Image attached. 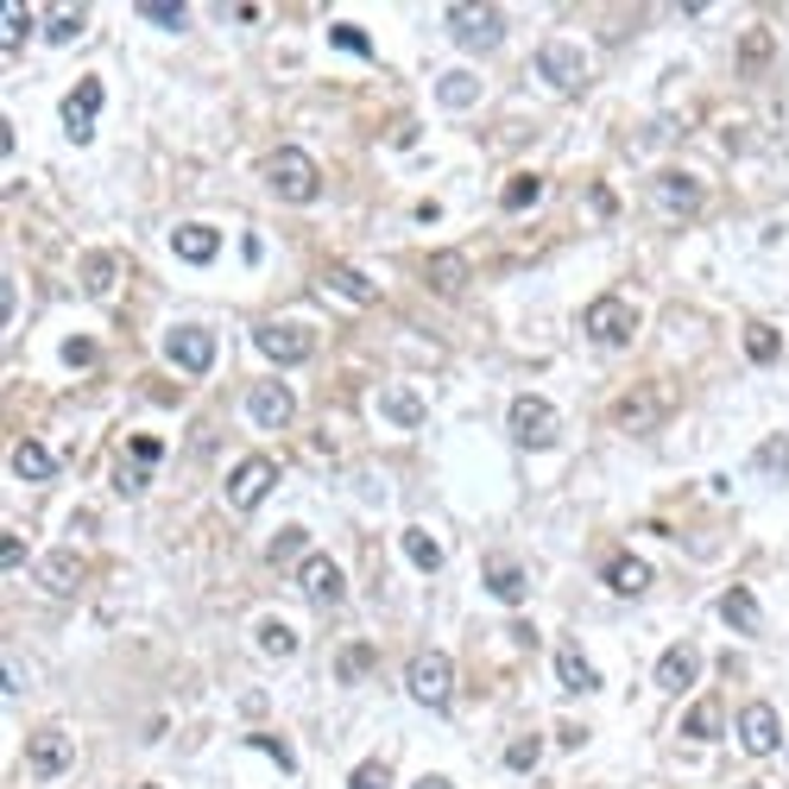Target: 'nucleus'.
Instances as JSON below:
<instances>
[{
    "mask_svg": "<svg viewBox=\"0 0 789 789\" xmlns=\"http://www.w3.org/2000/svg\"><path fill=\"white\" fill-rule=\"evenodd\" d=\"M266 183H272V197L291 202V209L316 202V190H322V178H316V158L303 152V146H278V152L266 158Z\"/></svg>",
    "mask_w": 789,
    "mask_h": 789,
    "instance_id": "obj_1",
    "label": "nucleus"
},
{
    "mask_svg": "<svg viewBox=\"0 0 789 789\" xmlns=\"http://www.w3.org/2000/svg\"><path fill=\"white\" fill-rule=\"evenodd\" d=\"M670 405H676V392L670 386H631L619 405H612V430H631V436H645V430H657L663 417H670Z\"/></svg>",
    "mask_w": 789,
    "mask_h": 789,
    "instance_id": "obj_2",
    "label": "nucleus"
},
{
    "mask_svg": "<svg viewBox=\"0 0 789 789\" xmlns=\"http://www.w3.org/2000/svg\"><path fill=\"white\" fill-rule=\"evenodd\" d=\"M405 689H411L417 708H449L455 695V663L442 651H417L411 670H405Z\"/></svg>",
    "mask_w": 789,
    "mask_h": 789,
    "instance_id": "obj_3",
    "label": "nucleus"
},
{
    "mask_svg": "<svg viewBox=\"0 0 789 789\" xmlns=\"http://www.w3.org/2000/svg\"><path fill=\"white\" fill-rule=\"evenodd\" d=\"M449 32L468 51H499L506 44V7H449Z\"/></svg>",
    "mask_w": 789,
    "mask_h": 789,
    "instance_id": "obj_4",
    "label": "nucleus"
},
{
    "mask_svg": "<svg viewBox=\"0 0 789 789\" xmlns=\"http://www.w3.org/2000/svg\"><path fill=\"white\" fill-rule=\"evenodd\" d=\"M512 436L525 442V449H556L562 417H556L550 398H512Z\"/></svg>",
    "mask_w": 789,
    "mask_h": 789,
    "instance_id": "obj_5",
    "label": "nucleus"
},
{
    "mask_svg": "<svg viewBox=\"0 0 789 789\" xmlns=\"http://www.w3.org/2000/svg\"><path fill=\"white\" fill-rule=\"evenodd\" d=\"M272 487H278V461L272 455H247V461L228 473V506H234V512H253Z\"/></svg>",
    "mask_w": 789,
    "mask_h": 789,
    "instance_id": "obj_6",
    "label": "nucleus"
},
{
    "mask_svg": "<svg viewBox=\"0 0 789 789\" xmlns=\"http://www.w3.org/2000/svg\"><path fill=\"white\" fill-rule=\"evenodd\" d=\"M588 336L600 341V348H626L631 336H638V310H631L626 297H600V303H588Z\"/></svg>",
    "mask_w": 789,
    "mask_h": 789,
    "instance_id": "obj_7",
    "label": "nucleus"
},
{
    "mask_svg": "<svg viewBox=\"0 0 789 789\" xmlns=\"http://www.w3.org/2000/svg\"><path fill=\"white\" fill-rule=\"evenodd\" d=\"M101 101H108V82L101 77H82L70 96H63V133L77 139V146H89L96 139V114H101Z\"/></svg>",
    "mask_w": 789,
    "mask_h": 789,
    "instance_id": "obj_8",
    "label": "nucleus"
},
{
    "mask_svg": "<svg viewBox=\"0 0 789 789\" xmlns=\"http://www.w3.org/2000/svg\"><path fill=\"white\" fill-rule=\"evenodd\" d=\"M164 360L183 367V373H209L216 367V329H197V322H183L164 336Z\"/></svg>",
    "mask_w": 789,
    "mask_h": 789,
    "instance_id": "obj_9",
    "label": "nucleus"
},
{
    "mask_svg": "<svg viewBox=\"0 0 789 789\" xmlns=\"http://www.w3.org/2000/svg\"><path fill=\"white\" fill-rule=\"evenodd\" d=\"M253 348L266 360H278V367H291V360H303L316 348V336L303 322H266V329H253Z\"/></svg>",
    "mask_w": 789,
    "mask_h": 789,
    "instance_id": "obj_10",
    "label": "nucleus"
},
{
    "mask_svg": "<svg viewBox=\"0 0 789 789\" xmlns=\"http://www.w3.org/2000/svg\"><path fill=\"white\" fill-rule=\"evenodd\" d=\"M26 765L39 770V777H63V770L77 765V746H70V732L39 727L32 739H26Z\"/></svg>",
    "mask_w": 789,
    "mask_h": 789,
    "instance_id": "obj_11",
    "label": "nucleus"
},
{
    "mask_svg": "<svg viewBox=\"0 0 789 789\" xmlns=\"http://www.w3.org/2000/svg\"><path fill=\"white\" fill-rule=\"evenodd\" d=\"M739 746H746L751 758H770V751L783 746V720H777L770 701H751V708L739 713Z\"/></svg>",
    "mask_w": 789,
    "mask_h": 789,
    "instance_id": "obj_12",
    "label": "nucleus"
},
{
    "mask_svg": "<svg viewBox=\"0 0 789 789\" xmlns=\"http://www.w3.org/2000/svg\"><path fill=\"white\" fill-rule=\"evenodd\" d=\"M537 77L556 82V89H581V77H588V58H581L575 44L550 39V44H537Z\"/></svg>",
    "mask_w": 789,
    "mask_h": 789,
    "instance_id": "obj_13",
    "label": "nucleus"
},
{
    "mask_svg": "<svg viewBox=\"0 0 789 789\" xmlns=\"http://www.w3.org/2000/svg\"><path fill=\"white\" fill-rule=\"evenodd\" d=\"M247 417H253L259 430H284V423L297 417V398L284 392L278 379H259L253 392H247Z\"/></svg>",
    "mask_w": 789,
    "mask_h": 789,
    "instance_id": "obj_14",
    "label": "nucleus"
},
{
    "mask_svg": "<svg viewBox=\"0 0 789 789\" xmlns=\"http://www.w3.org/2000/svg\"><path fill=\"white\" fill-rule=\"evenodd\" d=\"M297 588L310 593L316 607H336L341 593H348V581H341V569L329 562V556H303V569H297Z\"/></svg>",
    "mask_w": 789,
    "mask_h": 789,
    "instance_id": "obj_15",
    "label": "nucleus"
},
{
    "mask_svg": "<svg viewBox=\"0 0 789 789\" xmlns=\"http://www.w3.org/2000/svg\"><path fill=\"white\" fill-rule=\"evenodd\" d=\"M695 676H701V651H695V645H670L663 663H657V689L682 695V689H695Z\"/></svg>",
    "mask_w": 789,
    "mask_h": 789,
    "instance_id": "obj_16",
    "label": "nucleus"
},
{
    "mask_svg": "<svg viewBox=\"0 0 789 789\" xmlns=\"http://www.w3.org/2000/svg\"><path fill=\"white\" fill-rule=\"evenodd\" d=\"M171 253L190 259V266H209V259L221 253V234L209 228V221H183L178 234H171Z\"/></svg>",
    "mask_w": 789,
    "mask_h": 789,
    "instance_id": "obj_17",
    "label": "nucleus"
},
{
    "mask_svg": "<svg viewBox=\"0 0 789 789\" xmlns=\"http://www.w3.org/2000/svg\"><path fill=\"white\" fill-rule=\"evenodd\" d=\"M120 272H127V259L120 253H89L82 259V291L96 297V303H108V297L120 291Z\"/></svg>",
    "mask_w": 789,
    "mask_h": 789,
    "instance_id": "obj_18",
    "label": "nucleus"
},
{
    "mask_svg": "<svg viewBox=\"0 0 789 789\" xmlns=\"http://www.w3.org/2000/svg\"><path fill=\"white\" fill-rule=\"evenodd\" d=\"M487 593L506 600V607H518V600L531 593V581H525V569H518L512 556H487Z\"/></svg>",
    "mask_w": 789,
    "mask_h": 789,
    "instance_id": "obj_19",
    "label": "nucleus"
},
{
    "mask_svg": "<svg viewBox=\"0 0 789 789\" xmlns=\"http://www.w3.org/2000/svg\"><path fill=\"white\" fill-rule=\"evenodd\" d=\"M657 202L676 209V216H695V209H701V183H695L689 171H663V178H657Z\"/></svg>",
    "mask_w": 789,
    "mask_h": 789,
    "instance_id": "obj_20",
    "label": "nucleus"
},
{
    "mask_svg": "<svg viewBox=\"0 0 789 789\" xmlns=\"http://www.w3.org/2000/svg\"><path fill=\"white\" fill-rule=\"evenodd\" d=\"M423 278H430L436 297H461V284H468V259H461V253H430Z\"/></svg>",
    "mask_w": 789,
    "mask_h": 789,
    "instance_id": "obj_21",
    "label": "nucleus"
},
{
    "mask_svg": "<svg viewBox=\"0 0 789 789\" xmlns=\"http://www.w3.org/2000/svg\"><path fill=\"white\" fill-rule=\"evenodd\" d=\"M607 588L626 593V600H638V593L651 588V562H638V556H612V562H607Z\"/></svg>",
    "mask_w": 789,
    "mask_h": 789,
    "instance_id": "obj_22",
    "label": "nucleus"
},
{
    "mask_svg": "<svg viewBox=\"0 0 789 789\" xmlns=\"http://www.w3.org/2000/svg\"><path fill=\"white\" fill-rule=\"evenodd\" d=\"M379 411L392 417L398 430H417V423L430 417V411H423V398H417L411 386H386V392H379Z\"/></svg>",
    "mask_w": 789,
    "mask_h": 789,
    "instance_id": "obj_23",
    "label": "nucleus"
},
{
    "mask_svg": "<svg viewBox=\"0 0 789 789\" xmlns=\"http://www.w3.org/2000/svg\"><path fill=\"white\" fill-rule=\"evenodd\" d=\"M556 676H562V689H575V695L600 689V676H593V663L581 657V645H562V651H556Z\"/></svg>",
    "mask_w": 789,
    "mask_h": 789,
    "instance_id": "obj_24",
    "label": "nucleus"
},
{
    "mask_svg": "<svg viewBox=\"0 0 789 789\" xmlns=\"http://www.w3.org/2000/svg\"><path fill=\"white\" fill-rule=\"evenodd\" d=\"M13 473H20V480H51V473H58V455L44 449V442H32V436H20V442H13Z\"/></svg>",
    "mask_w": 789,
    "mask_h": 789,
    "instance_id": "obj_25",
    "label": "nucleus"
},
{
    "mask_svg": "<svg viewBox=\"0 0 789 789\" xmlns=\"http://www.w3.org/2000/svg\"><path fill=\"white\" fill-rule=\"evenodd\" d=\"M720 619H727L732 631H765V612H758L751 588H727V593H720Z\"/></svg>",
    "mask_w": 789,
    "mask_h": 789,
    "instance_id": "obj_26",
    "label": "nucleus"
},
{
    "mask_svg": "<svg viewBox=\"0 0 789 789\" xmlns=\"http://www.w3.org/2000/svg\"><path fill=\"white\" fill-rule=\"evenodd\" d=\"M127 455H133V468L120 473V493H139V487H146V468L164 455V442H158V436H133V442H127Z\"/></svg>",
    "mask_w": 789,
    "mask_h": 789,
    "instance_id": "obj_27",
    "label": "nucleus"
},
{
    "mask_svg": "<svg viewBox=\"0 0 789 789\" xmlns=\"http://www.w3.org/2000/svg\"><path fill=\"white\" fill-rule=\"evenodd\" d=\"M682 739H720V695H708V701H695L689 713H682Z\"/></svg>",
    "mask_w": 789,
    "mask_h": 789,
    "instance_id": "obj_28",
    "label": "nucleus"
},
{
    "mask_svg": "<svg viewBox=\"0 0 789 789\" xmlns=\"http://www.w3.org/2000/svg\"><path fill=\"white\" fill-rule=\"evenodd\" d=\"M436 101H442V108H473V101H480V77H468V70H449V77L436 82Z\"/></svg>",
    "mask_w": 789,
    "mask_h": 789,
    "instance_id": "obj_29",
    "label": "nucleus"
},
{
    "mask_svg": "<svg viewBox=\"0 0 789 789\" xmlns=\"http://www.w3.org/2000/svg\"><path fill=\"white\" fill-rule=\"evenodd\" d=\"M39 575H44V588H51V593H70V588H77V575H82V556H44V562H39Z\"/></svg>",
    "mask_w": 789,
    "mask_h": 789,
    "instance_id": "obj_30",
    "label": "nucleus"
},
{
    "mask_svg": "<svg viewBox=\"0 0 789 789\" xmlns=\"http://www.w3.org/2000/svg\"><path fill=\"white\" fill-rule=\"evenodd\" d=\"M746 354L758 360V367H777V354H783V336H777L770 322H751V329H746Z\"/></svg>",
    "mask_w": 789,
    "mask_h": 789,
    "instance_id": "obj_31",
    "label": "nucleus"
},
{
    "mask_svg": "<svg viewBox=\"0 0 789 789\" xmlns=\"http://www.w3.org/2000/svg\"><path fill=\"white\" fill-rule=\"evenodd\" d=\"M253 638H259V651L266 657H297V631L284 626V619H259Z\"/></svg>",
    "mask_w": 789,
    "mask_h": 789,
    "instance_id": "obj_32",
    "label": "nucleus"
},
{
    "mask_svg": "<svg viewBox=\"0 0 789 789\" xmlns=\"http://www.w3.org/2000/svg\"><path fill=\"white\" fill-rule=\"evenodd\" d=\"M82 26H89V7H63V13H51V26H44V39L51 44H77Z\"/></svg>",
    "mask_w": 789,
    "mask_h": 789,
    "instance_id": "obj_33",
    "label": "nucleus"
},
{
    "mask_svg": "<svg viewBox=\"0 0 789 789\" xmlns=\"http://www.w3.org/2000/svg\"><path fill=\"white\" fill-rule=\"evenodd\" d=\"M139 20L164 26V32H183V20H190V7H183V0H139Z\"/></svg>",
    "mask_w": 789,
    "mask_h": 789,
    "instance_id": "obj_34",
    "label": "nucleus"
},
{
    "mask_svg": "<svg viewBox=\"0 0 789 789\" xmlns=\"http://www.w3.org/2000/svg\"><path fill=\"white\" fill-rule=\"evenodd\" d=\"M751 461H758L770 480H789V430H783V436H770V442H758V455H751Z\"/></svg>",
    "mask_w": 789,
    "mask_h": 789,
    "instance_id": "obj_35",
    "label": "nucleus"
},
{
    "mask_svg": "<svg viewBox=\"0 0 789 789\" xmlns=\"http://www.w3.org/2000/svg\"><path fill=\"white\" fill-rule=\"evenodd\" d=\"M405 562H417V569H442V543H436L430 531H405Z\"/></svg>",
    "mask_w": 789,
    "mask_h": 789,
    "instance_id": "obj_36",
    "label": "nucleus"
},
{
    "mask_svg": "<svg viewBox=\"0 0 789 789\" xmlns=\"http://www.w3.org/2000/svg\"><path fill=\"white\" fill-rule=\"evenodd\" d=\"M373 663H379L373 645H348V651L336 657V676L341 682H360V676H373Z\"/></svg>",
    "mask_w": 789,
    "mask_h": 789,
    "instance_id": "obj_37",
    "label": "nucleus"
},
{
    "mask_svg": "<svg viewBox=\"0 0 789 789\" xmlns=\"http://www.w3.org/2000/svg\"><path fill=\"white\" fill-rule=\"evenodd\" d=\"M329 284H336L348 303H373V278H360L354 266H336V272H329Z\"/></svg>",
    "mask_w": 789,
    "mask_h": 789,
    "instance_id": "obj_38",
    "label": "nucleus"
},
{
    "mask_svg": "<svg viewBox=\"0 0 789 789\" xmlns=\"http://www.w3.org/2000/svg\"><path fill=\"white\" fill-rule=\"evenodd\" d=\"M537 197H543V183H537L531 171H518V178L506 183V190H499V202H506V209H512V216H518V209H531Z\"/></svg>",
    "mask_w": 789,
    "mask_h": 789,
    "instance_id": "obj_39",
    "label": "nucleus"
},
{
    "mask_svg": "<svg viewBox=\"0 0 789 789\" xmlns=\"http://www.w3.org/2000/svg\"><path fill=\"white\" fill-rule=\"evenodd\" d=\"M26 32H32V13H26V7H7V13H0V44H7V58L26 44Z\"/></svg>",
    "mask_w": 789,
    "mask_h": 789,
    "instance_id": "obj_40",
    "label": "nucleus"
},
{
    "mask_svg": "<svg viewBox=\"0 0 789 789\" xmlns=\"http://www.w3.org/2000/svg\"><path fill=\"white\" fill-rule=\"evenodd\" d=\"M329 39H336L341 51H354V58H373V39H367L360 26H329Z\"/></svg>",
    "mask_w": 789,
    "mask_h": 789,
    "instance_id": "obj_41",
    "label": "nucleus"
},
{
    "mask_svg": "<svg viewBox=\"0 0 789 789\" xmlns=\"http://www.w3.org/2000/svg\"><path fill=\"white\" fill-rule=\"evenodd\" d=\"M537 751H543V746H537L531 732H525V739H512V746H506V765H512V770H531V765H537Z\"/></svg>",
    "mask_w": 789,
    "mask_h": 789,
    "instance_id": "obj_42",
    "label": "nucleus"
},
{
    "mask_svg": "<svg viewBox=\"0 0 789 789\" xmlns=\"http://www.w3.org/2000/svg\"><path fill=\"white\" fill-rule=\"evenodd\" d=\"M348 789H392V770H386V765H360L354 777H348Z\"/></svg>",
    "mask_w": 789,
    "mask_h": 789,
    "instance_id": "obj_43",
    "label": "nucleus"
},
{
    "mask_svg": "<svg viewBox=\"0 0 789 789\" xmlns=\"http://www.w3.org/2000/svg\"><path fill=\"white\" fill-rule=\"evenodd\" d=\"M20 562H26V537L7 531V537H0V569H20Z\"/></svg>",
    "mask_w": 789,
    "mask_h": 789,
    "instance_id": "obj_44",
    "label": "nucleus"
},
{
    "mask_svg": "<svg viewBox=\"0 0 789 789\" xmlns=\"http://www.w3.org/2000/svg\"><path fill=\"white\" fill-rule=\"evenodd\" d=\"M63 360H70V367H89V360H96V341H63Z\"/></svg>",
    "mask_w": 789,
    "mask_h": 789,
    "instance_id": "obj_45",
    "label": "nucleus"
},
{
    "mask_svg": "<svg viewBox=\"0 0 789 789\" xmlns=\"http://www.w3.org/2000/svg\"><path fill=\"white\" fill-rule=\"evenodd\" d=\"M765 51H770V39H765V32H751V39H746V70H751L758 58H765Z\"/></svg>",
    "mask_w": 789,
    "mask_h": 789,
    "instance_id": "obj_46",
    "label": "nucleus"
},
{
    "mask_svg": "<svg viewBox=\"0 0 789 789\" xmlns=\"http://www.w3.org/2000/svg\"><path fill=\"white\" fill-rule=\"evenodd\" d=\"M411 789H455L449 777H423V783H411Z\"/></svg>",
    "mask_w": 789,
    "mask_h": 789,
    "instance_id": "obj_47",
    "label": "nucleus"
},
{
    "mask_svg": "<svg viewBox=\"0 0 789 789\" xmlns=\"http://www.w3.org/2000/svg\"><path fill=\"white\" fill-rule=\"evenodd\" d=\"M139 789H152V783H139Z\"/></svg>",
    "mask_w": 789,
    "mask_h": 789,
    "instance_id": "obj_48",
    "label": "nucleus"
}]
</instances>
